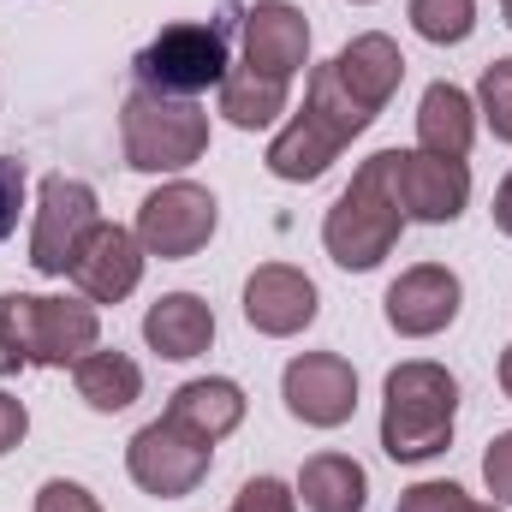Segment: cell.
Masks as SVG:
<instances>
[{
    "label": "cell",
    "instance_id": "obj_1",
    "mask_svg": "<svg viewBox=\"0 0 512 512\" xmlns=\"http://www.w3.org/2000/svg\"><path fill=\"white\" fill-rule=\"evenodd\" d=\"M102 316L90 298L0 292V364L6 370H66L96 352Z\"/></svg>",
    "mask_w": 512,
    "mask_h": 512
},
{
    "label": "cell",
    "instance_id": "obj_2",
    "mask_svg": "<svg viewBox=\"0 0 512 512\" xmlns=\"http://www.w3.org/2000/svg\"><path fill=\"white\" fill-rule=\"evenodd\" d=\"M370 120H376V114L340 84L334 60L316 66V72H310V90H304V114L268 143V173L286 179V185H310V179H322L328 161L370 126Z\"/></svg>",
    "mask_w": 512,
    "mask_h": 512
},
{
    "label": "cell",
    "instance_id": "obj_3",
    "mask_svg": "<svg viewBox=\"0 0 512 512\" xmlns=\"http://www.w3.org/2000/svg\"><path fill=\"white\" fill-rule=\"evenodd\" d=\"M453 417H459V382L441 364H429V358L399 364L382 393V453L393 465H423V459L447 453Z\"/></svg>",
    "mask_w": 512,
    "mask_h": 512
},
{
    "label": "cell",
    "instance_id": "obj_4",
    "mask_svg": "<svg viewBox=\"0 0 512 512\" xmlns=\"http://www.w3.org/2000/svg\"><path fill=\"white\" fill-rule=\"evenodd\" d=\"M399 233H405V215H399V203H393V191H387V149H382V155H370V161L352 173V185H346L340 203L328 209L322 245H328V256H334L340 268L370 274V268L399 245Z\"/></svg>",
    "mask_w": 512,
    "mask_h": 512
},
{
    "label": "cell",
    "instance_id": "obj_5",
    "mask_svg": "<svg viewBox=\"0 0 512 512\" xmlns=\"http://www.w3.org/2000/svg\"><path fill=\"white\" fill-rule=\"evenodd\" d=\"M120 143H126V167H137V173H179V167L203 161L209 114L185 96L131 90L120 108Z\"/></svg>",
    "mask_w": 512,
    "mask_h": 512
},
{
    "label": "cell",
    "instance_id": "obj_6",
    "mask_svg": "<svg viewBox=\"0 0 512 512\" xmlns=\"http://www.w3.org/2000/svg\"><path fill=\"white\" fill-rule=\"evenodd\" d=\"M137 90H161V96H203V90H221L233 60H227V18H209V24H167L137 60Z\"/></svg>",
    "mask_w": 512,
    "mask_h": 512
},
{
    "label": "cell",
    "instance_id": "obj_7",
    "mask_svg": "<svg viewBox=\"0 0 512 512\" xmlns=\"http://www.w3.org/2000/svg\"><path fill=\"white\" fill-rule=\"evenodd\" d=\"M387 191L405 221L447 227L471 203V167L453 155H429V149H387Z\"/></svg>",
    "mask_w": 512,
    "mask_h": 512
},
{
    "label": "cell",
    "instance_id": "obj_8",
    "mask_svg": "<svg viewBox=\"0 0 512 512\" xmlns=\"http://www.w3.org/2000/svg\"><path fill=\"white\" fill-rule=\"evenodd\" d=\"M209 459H215V447L197 441L191 429H179L173 417L143 423V429L131 435V447H126L131 483H137L143 495H155V501H179V495H191V489L209 477Z\"/></svg>",
    "mask_w": 512,
    "mask_h": 512
},
{
    "label": "cell",
    "instance_id": "obj_9",
    "mask_svg": "<svg viewBox=\"0 0 512 512\" xmlns=\"http://www.w3.org/2000/svg\"><path fill=\"white\" fill-rule=\"evenodd\" d=\"M215 221H221L215 191H203L191 179H173V185H161L137 203V245L149 256H161V262H185L215 239Z\"/></svg>",
    "mask_w": 512,
    "mask_h": 512
},
{
    "label": "cell",
    "instance_id": "obj_10",
    "mask_svg": "<svg viewBox=\"0 0 512 512\" xmlns=\"http://www.w3.org/2000/svg\"><path fill=\"white\" fill-rule=\"evenodd\" d=\"M102 227L96 215V191L84 179L48 173L42 179V203H36V233H30V268L36 274H66L72 256L84 251V239Z\"/></svg>",
    "mask_w": 512,
    "mask_h": 512
},
{
    "label": "cell",
    "instance_id": "obj_11",
    "mask_svg": "<svg viewBox=\"0 0 512 512\" xmlns=\"http://www.w3.org/2000/svg\"><path fill=\"white\" fill-rule=\"evenodd\" d=\"M280 393H286V411L310 429H340L352 423L358 411V370L340 358V352H304L286 364L280 376Z\"/></svg>",
    "mask_w": 512,
    "mask_h": 512
},
{
    "label": "cell",
    "instance_id": "obj_12",
    "mask_svg": "<svg viewBox=\"0 0 512 512\" xmlns=\"http://www.w3.org/2000/svg\"><path fill=\"white\" fill-rule=\"evenodd\" d=\"M453 316H459V274L441 262H417L387 286V328L405 340H429L453 328Z\"/></svg>",
    "mask_w": 512,
    "mask_h": 512
},
{
    "label": "cell",
    "instance_id": "obj_13",
    "mask_svg": "<svg viewBox=\"0 0 512 512\" xmlns=\"http://www.w3.org/2000/svg\"><path fill=\"white\" fill-rule=\"evenodd\" d=\"M245 322L268 340H292L316 322V286L304 268H286V262H268L245 280Z\"/></svg>",
    "mask_w": 512,
    "mask_h": 512
},
{
    "label": "cell",
    "instance_id": "obj_14",
    "mask_svg": "<svg viewBox=\"0 0 512 512\" xmlns=\"http://www.w3.org/2000/svg\"><path fill=\"white\" fill-rule=\"evenodd\" d=\"M143 245H137V233H126V227H96L90 239H84V251L72 256V286L90 298V304H120V298H131L137 292V280H143Z\"/></svg>",
    "mask_w": 512,
    "mask_h": 512
},
{
    "label": "cell",
    "instance_id": "obj_15",
    "mask_svg": "<svg viewBox=\"0 0 512 512\" xmlns=\"http://www.w3.org/2000/svg\"><path fill=\"white\" fill-rule=\"evenodd\" d=\"M310 60V24L292 0H256L245 12V66L262 78L292 84V72H304Z\"/></svg>",
    "mask_w": 512,
    "mask_h": 512
},
{
    "label": "cell",
    "instance_id": "obj_16",
    "mask_svg": "<svg viewBox=\"0 0 512 512\" xmlns=\"http://www.w3.org/2000/svg\"><path fill=\"white\" fill-rule=\"evenodd\" d=\"M143 340H149V352H161L167 364L203 358L209 340H215V310H209L197 292H167V298L149 304V316H143Z\"/></svg>",
    "mask_w": 512,
    "mask_h": 512
},
{
    "label": "cell",
    "instance_id": "obj_17",
    "mask_svg": "<svg viewBox=\"0 0 512 512\" xmlns=\"http://www.w3.org/2000/svg\"><path fill=\"white\" fill-rule=\"evenodd\" d=\"M334 72H340V84H346L370 114H382L387 102H393V90H399V78H405V54H399L393 36L370 30V36H352V42L334 54Z\"/></svg>",
    "mask_w": 512,
    "mask_h": 512
},
{
    "label": "cell",
    "instance_id": "obj_18",
    "mask_svg": "<svg viewBox=\"0 0 512 512\" xmlns=\"http://www.w3.org/2000/svg\"><path fill=\"white\" fill-rule=\"evenodd\" d=\"M167 417L179 429H191L197 441H227L239 423H245V387L227 382V376H203V382H185L167 399Z\"/></svg>",
    "mask_w": 512,
    "mask_h": 512
},
{
    "label": "cell",
    "instance_id": "obj_19",
    "mask_svg": "<svg viewBox=\"0 0 512 512\" xmlns=\"http://www.w3.org/2000/svg\"><path fill=\"white\" fill-rule=\"evenodd\" d=\"M417 137L429 155H453L465 161L471 137H477V102L459 90V84H429L423 102H417Z\"/></svg>",
    "mask_w": 512,
    "mask_h": 512
},
{
    "label": "cell",
    "instance_id": "obj_20",
    "mask_svg": "<svg viewBox=\"0 0 512 512\" xmlns=\"http://www.w3.org/2000/svg\"><path fill=\"white\" fill-rule=\"evenodd\" d=\"M298 501H304V512H364L370 507V477L346 453H316L298 471Z\"/></svg>",
    "mask_w": 512,
    "mask_h": 512
},
{
    "label": "cell",
    "instance_id": "obj_21",
    "mask_svg": "<svg viewBox=\"0 0 512 512\" xmlns=\"http://www.w3.org/2000/svg\"><path fill=\"white\" fill-rule=\"evenodd\" d=\"M72 382H78V399H84L90 411L114 417V411H126L131 399L143 393V370L131 364L126 352H84V358L72 364Z\"/></svg>",
    "mask_w": 512,
    "mask_h": 512
},
{
    "label": "cell",
    "instance_id": "obj_22",
    "mask_svg": "<svg viewBox=\"0 0 512 512\" xmlns=\"http://www.w3.org/2000/svg\"><path fill=\"white\" fill-rule=\"evenodd\" d=\"M221 114H227V126H239V131L274 126V120L286 114V84H280V78H262L251 66H239V72H227V84H221Z\"/></svg>",
    "mask_w": 512,
    "mask_h": 512
},
{
    "label": "cell",
    "instance_id": "obj_23",
    "mask_svg": "<svg viewBox=\"0 0 512 512\" xmlns=\"http://www.w3.org/2000/svg\"><path fill=\"white\" fill-rule=\"evenodd\" d=\"M411 30L435 48H459L477 30V0H411Z\"/></svg>",
    "mask_w": 512,
    "mask_h": 512
},
{
    "label": "cell",
    "instance_id": "obj_24",
    "mask_svg": "<svg viewBox=\"0 0 512 512\" xmlns=\"http://www.w3.org/2000/svg\"><path fill=\"white\" fill-rule=\"evenodd\" d=\"M477 114L489 120V131L512 143V60H495L489 72H483V84H477Z\"/></svg>",
    "mask_w": 512,
    "mask_h": 512
},
{
    "label": "cell",
    "instance_id": "obj_25",
    "mask_svg": "<svg viewBox=\"0 0 512 512\" xmlns=\"http://www.w3.org/2000/svg\"><path fill=\"white\" fill-rule=\"evenodd\" d=\"M399 512H471V495L459 483H417L399 495Z\"/></svg>",
    "mask_w": 512,
    "mask_h": 512
},
{
    "label": "cell",
    "instance_id": "obj_26",
    "mask_svg": "<svg viewBox=\"0 0 512 512\" xmlns=\"http://www.w3.org/2000/svg\"><path fill=\"white\" fill-rule=\"evenodd\" d=\"M233 512H298V495H292L280 477H251V483L239 489Z\"/></svg>",
    "mask_w": 512,
    "mask_h": 512
},
{
    "label": "cell",
    "instance_id": "obj_27",
    "mask_svg": "<svg viewBox=\"0 0 512 512\" xmlns=\"http://www.w3.org/2000/svg\"><path fill=\"white\" fill-rule=\"evenodd\" d=\"M18 209H24V161L0 155V245L18 233Z\"/></svg>",
    "mask_w": 512,
    "mask_h": 512
},
{
    "label": "cell",
    "instance_id": "obj_28",
    "mask_svg": "<svg viewBox=\"0 0 512 512\" xmlns=\"http://www.w3.org/2000/svg\"><path fill=\"white\" fill-rule=\"evenodd\" d=\"M36 512H102V501H96L84 483L54 477V483H42V489H36Z\"/></svg>",
    "mask_w": 512,
    "mask_h": 512
},
{
    "label": "cell",
    "instance_id": "obj_29",
    "mask_svg": "<svg viewBox=\"0 0 512 512\" xmlns=\"http://www.w3.org/2000/svg\"><path fill=\"white\" fill-rule=\"evenodd\" d=\"M483 483H489L495 501H507L512 507V429L507 435H495V447L483 453Z\"/></svg>",
    "mask_w": 512,
    "mask_h": 512
},
{
    "label": "cell",
    "instance_id": "obj_30",
    "mask_svg": "<svg viewBox=\"0 0 512 512\" xmlns=\"http://www.w3.org/2000/svg\"><path fill=\"white\" fill-rule=\"evenodd\" d=\"M24 429H30V411H24V399H12L6 387H0V459L24 441Z\"/></svg>",
    "mask_w": 512,
    "mask_h": 512
},
{
    "label": "cell",
    "instance_id": "obj_31",
    "mask_svg": "<svg viewBox=\"0 0 512 512\" xmlns=\"http://www.w3.org/2000/svg\"><path fill=\"white\" fill-rule=\"evenodd\" d=\"M495 227L512 239V173L501 179V191H495Z\"/></svg>",
    "mask_w": 512,
    "mask_h": 512
},
{
    "label": "cell",
    "instance_id": "obj_32",
    "mask_svg": "<svg viewBox=\"0 0 512 512\" xmlns=\"http://www.w3.org/2000/svg\"><path fill=\"white\" fill-rule=\"evenodd\" d=\"M501 387H507V399H512V346L501 352Z\"/></svg>",
    "mask_w": 512,
    "mask_h": 512
},
{
    "label": "cell",
    "instance_id": "obj_33",
    "mask_svg": "<svg viewBox=\"0 0 512 512\" xmlns=\"http://www.w3.org/2000/svg\"><path fill=\"white\" fill-rule=\"evenodd\" d=\"M501 12H507V24H512V0H501Z\"/></svg>",
    "mask_w": 512,
    "mask_h": 512
},
{
    "label": "cell",
    "instance_id": "obj_34",
    "mask_svg": "<svg viewBox=\"0 0 512 512\" xmlns=\"http://www.w3.org/2000/svg\"><path fill=\"white\" fill-rule=\"evenodd\" d=\"M471 512H495V507H477V501H471Z\"/></svg>",
    "mask_w": 512,
    "mask_h": 512
},
{
    "label": "cell",
    "instance_id": "obj_35",
    "mask_svg": "<svg viewBox=\"0 0 512 512\" xmlns=\"http://www.w3.org/2000/svg\"><path fill=\"white\" fill-rule=\"evenodd\" d=\"M358 6H370V0H358Z\"/></svg>",
    "mask_w": 512,
    "mask_h": 512
}]
</instances>
